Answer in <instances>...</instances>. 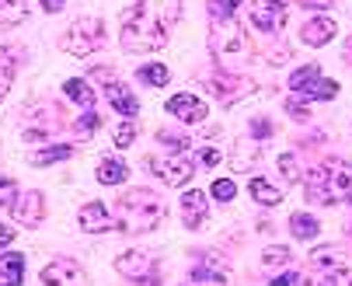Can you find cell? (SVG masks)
I'll list each match as a JSON object with an SVG mask.
<instances>
[{
	"label": "cell",
	"mask_w": 352,
	"mask_h": 286,
	"mask_svg": "<svg viewBox=\"0 0 352 286\" xmlns=\"http://www.w3.org/2000/svg\"><path fill=\"white\" fill-rule=\"evenodd\" d=\"M182 18V0H136L122 14V50L126 53H154L168 42L175 21Z\"/></svg>",
	"instance_id": "cell-1"
},
{
	"label": "cell",
	"mask_w": 352,
	"mask_h": 286,
	"mask_svg": "<svg viewBox=\"0 0 352 286\" xmlns=\"http://www.w3.org/2000/svg\"><path fill=\"white\" fill-rule=\"evenodd\" d=\"M164 220V199L150 188H133L116 203V227L126 234H146Z\"/></svg>",
	"instance_id": "cell-2"
},
{
	"label": "cell",
	"mask_w": 352,
	"mask_h": 286,
	"mask_svg": "<svg viewBox=\"0 0 352 286\" xmlns=\"http://www.w3.org/2000/svg\"><path fill=\"white\" fill-rule=\"evenodd\" d=\"M304 188H307V196L321 206L345 203V199H352V164L349 161H328V164L307 171Z\"/></svg>",
	"instance_id": "cell-3"
},
{
	"label": "cell",
	"mask_w": 352,
	"mask_h": 286,
	"mask_svg": "<svg viewBox=\"0 0 352 286\" xmlns=\"http://www.w3.org/2000/svg\"><path fill=\"white\" fill-rule=\"evenodd\" d=\"M289 91L296 94L300 102H328V98L338 94V84L331 77H324L318 63H307V67H300L289 77Z\"/></svg>",
	"instance_id": "cell-4"
},
{
	"label": "cell",
	"mask_w": 352,
	"mask_h": 286,
	"mask_svg": "<svg viewBox=\"0 0 352 286\" xmlns=\"http://www.w3.org/2000/svg\"><path fill=\"white\" fill-rule=\"evenodd\" d=\"M63 53H74V56H87L94 50L105 45V21L102 18H77L67 35H63Z\"/></svg>",
	"instance_id": "cell-5"
},
{
	"label": "cell",
	"mask_w": 352,
	"mask_h": 286,
	"mask_svg": "<svg viewBox=\"0 0 352 286\" xmlns=\"http://www.w3.org/2000/svg\"><path fill=\"white\" fill-rule=\"evenodd\" d=\"M94 80H102V91H105V98L112 102V109L119 112V116H126V119H133L136 112H140V102H136V94L122 84V80H116L112 77V70H94L91 74Z\"/></svg>",
	"instance_id": "cell-6"
},
{
	"label": "cell",
	"mask_w": 352,
	"mask_h": 286,
	"mask_svg": "<svg viewBox=\"0 0 352 286\" xmlns=\"http://www.w3.org/2000/svg\"><path fill=\"white\" fill-rule=\"evenodd\" d=\"M116 269L126 279H136L140 286H157V262L150 258L146 252H122L116 258Z\"/></svg>",
	"instance_id": "cell-7"
},
{
	"label": "cell",
	"mask_w": 352,
	"mask_h": 286,
	"mask_svg": "<svg viewBox=\"0 0 352 286\" xmlns=\"http://www.w3.org/2000/svg\"><path fill=\"white\" fill-rule=\"evenodd\" d=\"M150 171H154L164 185H185L188 178H192V171H195V164H192V157L188 154H168V157H150Z\"/></svg>",
	"instance_id": "cell-8"
},
{
	"label": "cell",
	"mask_w": 352,
	"mask_h": 286,
	"mask_svg": "<svg viewBox=\"0 0 352 286\" xmlns=\"http://www.w3.org/2000/svg\"><path fill=\"white\" fill-rule=\"evenodd\" d=\"M248 18H251V25H255L258 32L276 35L283 28V21H286V0H255L251 11H248Z\"/></svg>",
	"instance_id": "cell-9"
},
{
	"label": "cell",
	"mask_w": 352,
	"mask_h": 286,
	"mask_svg": "<svg viewBox=\"0 0 352 286\" xmlns=\"http://www.w3.org/2000/svg\"><path fill=\"white\" fill-rule=\"evenodd\" d=\"M38 279H42V286H84V272L70 258H53L42 269Z\"/></svg>",
	"instance_id": "cell-10"
},
{
	"label": "cell",
	"mask_w": 352,
	"mask_h": 286,
	"mask_svg": "<svg viewBox=\"0 0 352 286\" xmlns=\"http://www.w3.org/2000/svg\"><path fill=\"white\" fill-rule=\"evenodd\" d=\"M11 217L21 227H38L45 220V196L42 192H25L11 203Z\"/></svg>",
	"instance_id": "cell-11"
},
{
	"label": "cell",
	"mask_w": 352,
	"mask_h": 286,
	"mask_svg": "<svg viewBox=\"0 0 352 286\" xmlns=\"http://www.w3.org/2000/svg\"><path fill=\"white\" fill-rule=\"evenodd\" d=\"M188 276H192V283H223L227 279V265H223V258L217 252H199L192 269H188Z\"/></svg>",
	"instance_id": "cell-12"
},
{
	"label": "cell",
	"mask_w": 352,
	"mask_h": 286,
	"mask_svg": "<svg viewBox=\"0 0 352 286\" xmlns=\"http://www.w3.org/2000/svg\"><path fill=\"white\" fill-rule=\"evenodd\" d=\"M168 112L175 119H182L185 126H199L206 119V102L195 98V94H175V98L168 102Z\"/></svg>",
	"instance_id": "cell-13"
},
{
	"label": "cell",
	"mask_w": 352,
	"mask_h": 286,
	"mask_svg": "<svg viewBox=\"0 0 352 286\" xmlns=\"http://www.w3.org/2000/svg\"><path fill=\"white\" fill-rule=\"evenodd\" d=\"M77 223H80V230H87V234H102V230H116V217L102 206V203H87V206H80V213H77Z\"/></svg>",
	"instance_id": "cell-14"
},
{
	"label": "cell",
	"mask_w": 352,
	"mask_h": 286,
	"mask_svg": "<svg viewBox=\"0 0 352 286\" xmlns=\"http://www.w3.org/2000/svg\"><path fill=\"white\" fill-rule=\"evenodd\" d=\"M206 213H210L206 196L199 192V188H188V192L182 196V223H185L188 230H195V227H203Z\"/></svg>",
	"instance_id": "cell-15"
},
{
	"label": "cell",
	"mask_w": 352,
	"mask_h": 286,
	"mask_svg": "<svg viewBox=\"0 0 352 286\" xmlns=\"http://www.w3.org/2000/svg\"><path fill=\"white\" fill-rule=\"evenodd\" d=\"M331 38H335V21L331 18H314V21L304 25V32H300V42L314 45V50L318 45H328Z\"/></svg>",
	"instance_id": "cell-16"
},
{
	"label": "cell",
	"mask_w": 352,
	"mask_h": 286,
	"mask_svg": "<svg viewBox=\"0 0 352 286\" xmlns=\"http://www.w3.org/2000/svg\"><path fill=\"white\" fill-rule=\"evenodd\" d=\"M213 91L220 94V98L230 105V102H237L241 94H248L251 91V80H244V77H227V74H217L213 77Z\"/></svg>",
	"instance_id": "cell-17"
},
{
	"label": "cell",
	"mask_w": 352,
	"mask_h": 286,
	"mask_svg": "<svg viewBox=\"0 0 352 286\" xmlns=\"http://www.w3.org/2000/svg\"><path fill=\"white\" fill-rule=\"evenodd\" d=\"M21 276H25V255L18 252L0 255V286H21Z\"/></svg>",
	"instance_id": "cell-18"
},
{
	"label": "cell",
	"mask_w": 352,
	"mask_h": 286,
	"mask_svg": "<svg viewBox=\"0 0 352 286\" xmlns=\"http://www.w3.org/2000/svg\"><path fill=\"white\" fill-rule=\"evenodd\" d=\"M311 262H314V269H321V272H345V255H342V248H314Z\"/></svg>",
	"instance_id": "cell-19"
},
{
	"label": "cell",
	"mask_w": 352,
	"mask_h": 286,
	"mask_svg": "<svg viewBox=\"0 0 352 286\" xmlns=\"http://www.w3.org/2000/svg\"><path fill=\"white\" fill-rule=\"evenodd\" d=\"M74 154V147H70V143H53V147H38V151H32V164H56V161H67Z\"/></svg>",
	"instance_id": "cell-20"
},
{
	"label": "cell",
	"mask_w": 352,
	"mask_h": 286,
	"mask_svg": "<svg viewBox=\"0 0 352 286\" xmlns=\"http://www.w3.org/2000/svg\"><path fill=\"white\" fill-rule=\"evenodd\" d=\"M63 91H67V98H70V102H77V105H84V109H91V105L98 102V94L91 91V84L80 80V77H70V80L63 84Z\"/></svg>",
	"instance_id": "cell-21"
},
{
	"label": "cell",
	"mask_w": 352,
	"mask_h": 286,
	"mask_svg": "<svg viewBox=\"0 0 352 286\" xmlns=\"http://www.w3.org/2000/svg\"><path fill=\"white\" fill-rule=\"evenodd\" d=\"M251 196H255V203H262V206H279L283 203V192L276 185H269L265 178H251Z\"/></svg>",
	"instance_id": "cell-22"
},
{
	"label": "cell",
	"mask_w": 352,
	"mask_h": 286,
	"mask_svg": "<svg viewBox=\"0 0 352 286\" xmlns=\"http://www.w3.org/2000/svg\"><path fill=\"white\" fill-rule=\"evenodd\" d=\"M126 164L119 161V157H105L102 164H98V182L102 185H119V182H126Z\"/></svg>",
	"instance_id": "cell-23"
},
{
	"label": "cell",
	"mask_w": 352,
	"mask_h": 286,
	"mask_svg": "<svg viewBox=\"0 0 352 286\" xmlns=\"http://www.w3.org/2000/svg\"><path fill=\"white\" fill-rule=\"evenodd\" d=\"M289 230H293V237H300V241H311L321 227H318V220L311 213H293L289 217Z\"/></svg>",
	"instance_id": "cell-24"
},
{
	"label": "cell",
	"mask_w": 352,
	"mask_h": 286,
	"mask_svg": "<svg viewBox=\"0 0 352 286\" xmlns=\"http://www.w3.org/2000/svg\"><path fill=\"white\" fill-rule=\"evenodd\" d=\"M28 18V8H25V0H11V4L0 8V32H8L14 25H21Z\"/></svg>",
	"instance_id": "cell-25"
},
{
	"label": "cell",
	"mask_w": 352,
	"mask_h": 286,
	"mask_svg": "<svg viewBox=\"0 0 352 286\" xmlns=\"http://www.w3.org/2000/svg\"><path fill=\"white\" fill-rule=\"evenodd\" d=\"M237 8H241V0H210V18H213L217 25H223V21H234Z\"/></svg>",
	"instance_id": "cell-26"
},
{
	"label": "cell",
	"mask_w": 352,
	"mask_h": 286,
	"mask_svg": "<svg viewBox=\"0 0 352 286\" xmlns=\"http://www.w3.org/2000/svg\"><path fill=\"white\" fill-rule=\"evenodd\" d=\"M136 77H140L143 84H154V87H164L171 74H168V67H164V63H146V67H140V74H136Z\"/></svg>",
	"instance_id": "cell-27"
},
{
	"label": "cell",
	"mask_w": 352,
	"mask_h": 286,
	"mask_svg": "<svg viewBox=\"0 0 352 286\" xmlns=\"http://www.w3.org/2000/svg\"><path fill=\"white\" fill-rule=\"evenodd\" d=\"M112 136H116V147H122V151L133 147V140H136V122H133V119H122V122L116 126Z\"/></svg>",
	"instance_id": "cell-28"
},
{
	"label": "cell",
	"mask_w": 352,
	"mask_h": 286,
	"mask_svg": "<svg viewBox=\"0 0 352 286\" xmlns=\"http://www.w3.org/2000/svg\"><path fill=\"white\" fill-rule=\"evenodd\" d=\"M289 258H293V255H289V248H283V245H269L265 255H262L265 265H286Z\"/></svg>",
	"instance_id": "cell-29"
},
{
	"label": "cell",
	"mask_w": 352,
	"mask_h": 286,
	"mask_svg": "<svg viewBox=\"0 0 352 286\" xmlns=\"http://www.w3.org/2000/svg\"><path fill=\"white\" fill-rule=\"evenodd\" d=\"M157 140H161V143H168L171 154H188V151H192V143H188L185 136H175V133H157Z\"/></svg>",
	"instance_id": "cell-30"
},
{
	"label": "cell",
	"mask_w": 352,
	"mask_h": 286,
	"mask_svg": "<svg viewBox=\"0 0 352 286\" xmlns=\"http://www.w3.org/2000/svg\"><path fill=\"white\" fill-rule=\"evenodd\" d=\"M213 196H217L220 203H230V199L237 196V185H234L230 178H217V182H213Z\"/></svg>",
	"instance_id": "cell-31"
},
{
	"label": "cell",
	"mask_w": 352,
	"mask_h": 286,
	"mask_svg": "<svg viewBox=\"0 0 352 286\" xmlns=\"http://www.w3.org/2000/svg\"><path fill=\"white\" fill-rule=\"evenodd\" d=\"M18 199V182L14 178H0V206H11Z\"/></svg>",
	"instance_id": "cell-32"
},
{
	"label": "cell",
	"mask_w": 352,
	"mask_h": 286,
	"mask_svg": "<svg viewBox=\"0 0 352 286\" xmlns=\"http://www.w3.org/2000/svg\"><path fill=\"white\" fill-rule=\"evenodd\" d=\"M98 126H102V119H98L94 112H84V116H80V122H74V129H77V136H87V133H94Z\"/></svg>",
	"instance_id": "cell-33"
},
{
	"label": "cell",
	"mask_w": 352,
	"mask_h": 286,
	"mask_svg": "<svg viewBox=\"0 0 352 286\" xmlns=\"http://www.w3.org/2000/svg\"><path fill=\"white\" fill-rule=\"evenodd\" d=\"M279 171H283V178H286V182H296V178H300L296 157H293V154H283V157H279Z\"/></svg>",
	"instance_id": "cell-34"
},
{
	"label": "cell",
	"mask_w": 352,
	"mask_h": 286,
	"mask_svg": "<svg viewBox=\"0 0 352 286\" xmlns=\"http://www.w3.org/2000/svg\"><path fill=\"white\" fill-rule=\"evenodd\" d=\"M286 112H289V116H293L296 122H307V119H311L307 105H304V102H296V98H293V102H286Z\"/></svg>",
	"instance_id": "cell-35"
},
{
	"label": "cell",
	"mask_w": 352,
	"mask_h": 286,
	"mask_svg": "<svg viewBox=\"0 0 352 286\" xmlns=\"http://www.w3.org/2000/svg\"><path fill=\"white\" fill-rule=\"evenodd\" d=\"M314 286H349V279H345V272H324Z\"/></svg>",
	"instance_id": "cell-36"
},
{
	"label": "cell",
	"mask_w": 352,
	"mask_h": 286,
	"mask_svg": "<svg viewBox=\"0 0 352 286\" xmlns=\"http://www.w3.org/2000/svg\"><path fill=\"white\" fill-rule=\"evenodd\" d=\"M269 286H307V283H304V276H300V272H286V276L272 279Z\"/></svg>",
	"instance_id": "cell-37"
},
{
	"label": "cell",
	"mask_w": 352,
	"mask_h": 286,
	"mask_svg": "<svg viewBox=\"0 0 352 286\" xmlns=\"http://www.w3.org/2000/svg\"><path fill=\"white\" fill-rule=\"evenodd\" d=\"M11 84H14V67H4L0 70V102H4V94L11 91Z\"/></svg>",
	"instance_id": "cell-38"
},
{
	"label": "cell",
	"mask_w": 352,
	"mask_h": 286,
	"mask_svg": "<svg viewBox=\"0 0 352 286\" xmlns=\"http://www.w3.org/2000/svg\"><path fill=\"white\" fill-rule=\"evenodd\" d=\"M255 154H258V151H255V143H251V151H248V154H244V151H237V154H234V168L241 171L244 164H251V161H255Z\"/></svg>",
	"instance_id": "cell-39"
},
{
	"label": "cell",
	"mask_w": 352,
	"mask_h": 286,
	"mask_svg": "<svg viewBox=\"0 0 352 286\" xmlns=\"http://www.w3.org/2000/svg\"><path fill=\"white\" fill-rule=\"evenodd\" d=\"M272 133V122H265V119H251V136H269Z\"/></svg>",
	"instance_id": "cell-40"
},
{
	"label": "cell",
	"mask_w": 352,
	"mask_h": 286,
	"mask_svg": "<svg viewBox=\"0 0 352 286\" xmlns=\"http://www.w3.org/2000/svg\"><path fill=\"white\" fill-rule=\"evenodd\" d=\"M14 234H18V230H11L8 223H0V248H8V245L14 241Z\"/></svg>",
	"instance_id": "cell-41"
},
{
	"label": "cell",
	"mask_w": 352,
	"mask_h": 286,
	"mask_svg": "<svg viewBox=\"0 0 352 286\" xmlns=\"http://www.w3.org/2000/svg\"><path fill=\"white\" fill-rule=\"evenodd\" d=\"M38 4H42V11L56 14V11H63V4H67V0H38Z\"/></svg>",
	"instance_id": "cell-42"
},
{
	"label": "cell",
	"mask_w": 352,
	"mask_h": 286,
	"mask_svg": "<svg viewBox=\"0 0 352 286\" xmlns=\"http://www.w3.org/2000/svg\"><path fill=\"white\" fill-rule=\"evenodd\" d=\"M203 161H206V164H217V161H220V151H210V147H206V151H203Z\"/></svg>",
	"instance_id": "cell-43"
},
{
	"label": "cell",
	"mask_w": 352,
	"mask_h": 286,
	"mask_svg": "<svg viewBox=\"0 0 352 286\" xmlns=\"http://www.w3.org/2000/svg\"><path fill=\"white\" fill-rule=\"evenodd\" d=\"M300 4H307V8H328L331 0H300Z\"/></svg>",
	"instance_id": "cell-44"
},
{
	"label": "cell",
	"mask_w": 352,
	"mask_h": 286,
	"mask_svg": "<svg viewBox=\"0 0 352 286\" xmlns=\"http://www.w3.org/2000/svg\"><path fill=\"white\" fill-rule=\"evenodd\" d=\"M349 286H352V279H349Z\"/></svg>",
	"instance_id": "cell-45"
},
{
	"label": "cell",
	"mask_w": 352,
	"mask_h": 286,
	"mask_svg": "<svg viewBox=\"0 0 352 286\" xmlns=\"http://www.w3.org/2000/svg\"><path fill=\"white\" fill-rule=\"evenodd\" d=\"M8 4H11V0H8Z\"/></svg>",
	"instance_id": "cell-46"
}]
</instances>
